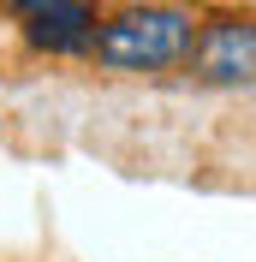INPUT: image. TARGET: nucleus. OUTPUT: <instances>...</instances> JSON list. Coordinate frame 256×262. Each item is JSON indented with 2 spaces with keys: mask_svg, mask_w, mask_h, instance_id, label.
I'll use <instances>...</instances> for the list:
<instances>
[{
  "mask_svg": "<svg viewBox=\"0 0 256 262\" xmlns=\"http://www.w3.org/2000/svg\"><path fill=\"white\" fill-rule=\"evenodd\" d=\"M191 36H197V18L185 6H131L96 30L90 54L108 72H173L191 54Z\"/></svg>",
  "mask_w": 256,
  "mask_h": 262,
  "instance_id": "1",
  "label": "nucleus"
},
{
  "mask_svg": "<svg viewBox=\"0 0 256 262\" xmlns=\"http://www.w3.org/2000/svg\"><path fill=\"white\" fill-rule=\"evenodd\" d=\"M185 72L197 83H221V90L256 83V18H208V24H197Z\"/></svg>",
  "mask_w": 256,
  "mask_h": 262,
  "instance_id": "2",
  "label": "nucleus"
},
{
  "mask_svg": "<svg viewBox=\"0 0 256 262\" xmlns=\"http://www.w3.org/2000/svg\"><path fill=\"white\" fill-rule=\"evenodd\" d=\"M12 18L24 24L30 48L42 54H90L101 30L90 0H12Z\"/></svg>",
  "mask_w": 256,
  "mask_h": 262,
  "instance_id": "3",
  "label": "nucleus"
}]
</instances>
